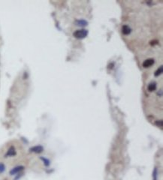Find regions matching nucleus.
<instances>
[{"label":"nucleus","mask_w":163,"mask_h":180,"mask_svg":"<svg viewBox=\"0 0 163 180\" xmlns=\"http://www.w3.org/2000/svg\"><path fill=\"white\" fill-rule=\"evenodd\" d=\"M88 35V31L87 29H79L74 32V36L77 39H83L87 37Z\"/></svg>","instance_id":"obj_1"},{"label":"nucleus","mask_w":163,"mask_h":180,"mask_svg":"<svg viewBox=\"0 0 163 180\" xmlns=\"http://www.w3.org/2000/svg\"><path fill=\"white\" fill-rule=\"evenodd\" d=\"M24 168H25V167H24L23 166H21V165H20V166H17V167L12 168V169L10 170L9 173H10L11 176H15L17 175V174H18V173H20L21 171H23V170H24Z\"/></svg>","instance_id":"obj_2"},{"label":"nucleus","mask_w":163,"mask_h":180,"mask_svg":"<svg viewBox=\"0 0 163 180\" xmlns=\"http://www.w3.org/2000/svg\"><path fill=\"white\" fill-rule=\"evenodd\" d=\"M43 151H44V147L41 145L34 146L29 149L30 152H33V153H36V154H40L41 152H43Z\"/></svg>","instance_id":"obj_3"},{"label":"nucleus","mask_w":163,"mask_h":180,"mask_svg":"<svg viewBox=\"0 0 163 180\" xmlns=\"http://www.w3.org/2000/svg\"><path fill=\"white\" fill-rule=\"evenodd\" d=\"M16 155H17V152H16L15 148H14V146H11L7 151L6 154L5 155V158H7V157H14Z\"/></svg>","instance_id":"obj_4"},{"label":"nucleus","mask_w":163,"mask_h":180,"mask_svg":"<svg viewBox=\"0 0 163 180\" xmlns=\"http://www.w3.org/2000/svg\"><path fill=\"white\" fill-rule=\"evenodd\" d=\"M153 64H154V59H148L143 62V67L144 68H149L150 66H152Z\"/></svg>","instance_id":"obj_5"},{"label":"nucleus","mask_w":163,"mask_h":180,"mask_svg":"<svg viewBox=\"0 0 163 180\" xmlns=\"http://www.w3.org/2000/svg\"><path fill=\"white\" fill-rule=\"evenodd\" d=\"M122 33H123L124 35H129V34L131 33V31H132V29H131V28H130L129 26L124 25L123 26H122Z\"/></svg>","instance_id":"obj_6"},{"label":"nucleus","mask_w":163,"mask_h":180,"mask_svg":"<svg viewBox=\"0 0 163 180\" xmlns=\"http://www.w3.org/2000/svg\"><path fill=\"white\" fill-rule=\"evenodd\" d=\"M75 23L77 24V26H86L88 25V23L85 20H77L75 21Z\"/></svg>","instance_id":"obj_7"},{"label":"nucleus","mask_w":163,"mask_h":180,"mask_svg":"<svg viewBox=\"0 0 163 180\" xmlns=\"http://www.w3.org/2000/svg\"><path fill=\"white\" fill-rule=\"evenodd\" d=\"M156 83H154V82L150 83L148 85L147 89L149 92H153V91L156 90Z\"/></svg>","instance_id":"obj_8"},{"label":"nucleus","mask_w":163,"mask_h":180,"mask_svg":"<svg viewBox=\"0 0 163 180\" xmlns=\"http://www.w3.org/2000/svg\"><path fill=\"white\" fill-rule=\"evenodd\" d=\"M40 159L43 161L44 165L45 167H49L51 165V161L49 160L48 158H47L45 157H40Z\"/></svg>","instance_id":"obj_9"},{"label":"nucleus","mask_w":163,"mask_h":180,"mask_svg":"<svg viewBox=\"0 0 163 180\" xmlns=\"http://www.w3.org/2000/svg\"><path fill=\"white\" fill-rule=\"evenodd\" d=\"M159 170L157 167H155L153 170V180H158Z\"/></svg>","instance_id":"obj_10"},{"label":"nucleus","mask_w":163,"mask_h":180,"mask_svg":"<svg viewBox=\"0 0 163 180\" xmlns=\"http://www.w3.org/2000/svg\"><path fill=\"white\" fill-rule=\"evenodd\" d=\"M162 73V66H160L158 69H157V71L155 72L154 75H155V77H158V76H159Z\"/></svg>","instance_id":"obj_11"},{"label":"nucleus","mask_w":163,"mask_h":180,"mask_svg":"<svg viewBox=\"0 0 163 180\" xmlns=\"http://www.w3.org/2000/svg\"><path fill=\"white\" fill-rule=\"evenodd\" d=\"M5 165L3 163H0V173H2L5 171Z\"/></svg>","instance_id":"obj_12"},{"label":"nucleus","mask_w":163,"mask_h":180,"mask_svg":"<svg viewBox=\"0 0 163 180\" xmlns=\"http://www.w3.org/2000/svg\"><path fill=\"white\" fill-rule=\"evenodd\" d=\"M15 176H16L15 178L14 179V180H19L20 179H21V177L23 176V173H18L17 175H15Z\"/></svg>","instance_id":"obj_13"},{"label":"nucleus","mask_w":163,"mask_h":180,"mask_svg":"<svg viewBox=\"0 0 163 180\" xmlns=\"http://www.w3.org/2000/svg\"><path fill=\"white\" fill-rule=\"evenodd\" d=\"M156 125H157L158 127H162V121L160 120V121H156Z\"/></svg>","instance_id":"obj_14"}]
</instances>
